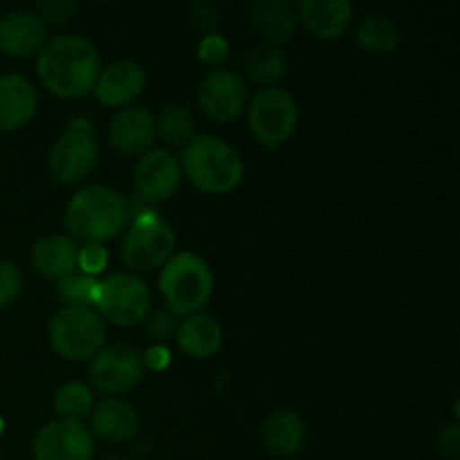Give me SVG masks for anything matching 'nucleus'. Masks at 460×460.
<instances>
[{
    "label": "nucleus",
    "instance_id": "1",
    "mask_svg": "<svg viewBox=\"0 0 460 460\" xmlns=\"http://www.w3.org/2000/svg\"><path fill=\"white\" fill-rule=\"evenodd\" d=\"M99 72L102 58L93 40L85 36H54L36 54V75L54 97H85L94 90Z\"/></svg>",
    "mask_w": 460,
    "mask_h": 460
},
{
    "label": "nucleus",
    "instance_id": "2",
    "mask_svg": "<svg viewBox=\"0 0 460 460\" xmlns=\"http://www.w3.org/2000/svg\"><path fill=\"white\" fill-rule=\"evenodd\" d=\"M130 220L128 200L106 184H90L70 198L63 225L72 241L103 245L126 229Z\"/></svg>",
    "mask_w": 460,
    "mask_h": 460
},
{
    "label": "nucleus",
    "instance_id": "3",
    "mask_svg": "<svg viewBox=\"0 0 460 460\" xmlns=\"http://www.w3.org/2000/svg\"><path fill=\"white\" fill-rule=\"evenodd\" d=\"M182 178L200 191L223 196L243 182L245 162L241 153L216 135H196L180 157Z\"/></svg>",
    "mask_w": 460,
    "mask_h": 460
},
{
    "label": "nucleus",
    "instance_id": "4",
    "mask_svg": "<svg viewBox=\"0 0 460 460\" xmlns=\"http://www.w3.org/2000/svg\"><path fill=\"white\" fill-rule=\"evenodd\" d=\"M216 279L209 263L196 252H175L160 268L157 288L166 308L178 317L196 314L209 304Z\"/></svg>",
    "mask_w": 460,
    "mask_h": 460
},
{
    "label": "nucleus",
    "instance_id": "5",
    "mask_svg": "<svg viewBox=\"0 0 460 460\" xmlns=\"http://www.w3.org/2000/svg\"><path fill=\"white\" fill-rule=\"evenodd\" d=\"M48 340L63 359H93L106 341V322L90 305H63L49 322Z\"/></svg>",
    "mask_w": 460,
    "mask_h": 460
},
{
    "label": "nucleus",
    "instance_id": "6",
    "mask_svg": "<svg viewBox=\"0 0 460 460\" xmlns=\"http://www.w3.org/2000/svg\"><path fill=\"white\" fill-rule=\"evenodd\" d=\"M153 296L146 283L130 272H117L99 281L94 310L99 317L119 328H133L151 313Z\"/></svg>",
    "mask_w": 460,
    "mask_h": 460
},
{
    "label": "nucleus",
    "instance_id": "7",
    "mask_svg": "<svg viewBox=\"0 0 460 460\" xmlns=\"http://www.w3.org/2000/svg\"><path fill=\"white\" fill-rule=\"evenodd\" d=\"M247 124L263 148H279L295 135L299 124V108L288 90L272 85L252 97L247 106Z\"/></svg>",
    "mask_w": 460,
    "mask_h": 460
},
{
    "label": "nucleus",
    "instance_id": "8",
    "mask_svg": "<svg viewBox=\"0 0 460 460\" xmlns=\"http://www.w3.org/2000/svg\"><path fill=\"white\" fill-rule=\"evenodd\" d=\"M175 252V232L155 211L133 218V225L121 238V261L137 272L160 270Z\"/></svg>",
    "mask_w": 460,
    "mask_h": 460
},
{
    "label": "nucleus",
    "instance_id": "9",
    "mask_svg": "<svg viewBox=\"0 0 460 460\" xmlns=\"http://www.w3.org/2000/svg\"><path fill=\"white\" fill-rule=\"evenodd\" d=\"M144 376L142 353L135 346L117 341L108 344L90 359L88 377L102 394L117 395L133 389Z\"/></svg>",
    "mask_w": 460,
    "mask_h": 460
},
{
    "label": "nucleus",
    "instance_id": "10",
    "mask_svg": "<svg viewBox=\"0 0 460 460\" xmlns=\"http://www.w3.org/2000/svg\"><path fill=\"white\" fill-rule=\"evenodd\" d=\"M99 162V146L93 133L66 130L54 139L48 153V171L58 184H79Z\"/></svg>",
    "mask_w": 460,
    "mask_h": 460
},
{
    "label": "nucleus",
    "instance_id": "11",
    "mask_svg": "<svg viewBox=\"0 0 460 460\" xmlns=\"http://www.w3.org/2000/svg\"><path fill=\"white\" fill-rule=\"evenodd\" d=\"M34 460H93L94 456V434L75 420L48 422L36 434Z\"/></svg>",
    "mask_w": 460,
    "mask_h": 460
},
{
    "label": "nucleus",
    "instance_id": "12",
    "mask_svg": "<svg viewBox=\"0 0 460 460\" xmlns=\"http://www.w3.org/2000/svg\"><path fill=\"white\" fill-rule=\"evenodd\" d=\"M198 106L209 119L232 121L245 111L247 90L245 81L238 72L227 67H216L202 76L198 85Z\"/></svg>",
    "mask_w": 460,
    "mask_h": 460
},
{
    "label": "nucleus",
    "instance_id": "13",
    "mask_svg": "<svg viewBox=\"0 0 460 460\" xmlns=\"http://www.w3.org/2000/svg\"><path fill=\"white\" fill-rule=\"evenodd\" d=\"M182 182V169L180 160L166 148H151L139 157L133 171V187L139 200L164 202L178 191Z\"/></svg>",
    "mask_w": 460,
    "mask_h": 460
},
{
    "label": "nucleus",
    "instance_id": "14",
    "mask_svg": "<svg viewBox=\"0 0 460 460\" xmlns=\"http://www.w3.org/2000/svg\"><path fill=\"white\" fill-rule=\"evenodd\" d=\"M45 43L48 25L34 9H13L0 16V52L4 57H34Z\"/></svg>",
    "mask_w": 460,
    "mask_h": 460
},
{
    "label": "nucleus",
    "instance_id": "15",
    "mask_svg": "<svg viewBox=\"0 0 460 460\" xmlns=\"http://www.w3.org/2000/svg\"><path fill=\"white\" fill-rule=\"evenodd\" d=\"M155 142V117L144 106H126L108 124V144L121 155H144Z\"/></svg>",
    "mask_w": 460,
    "mask_h": 460
},
{
    "label": "nucleus",
    "instance_id": "16",
    "mask_svg": "<svg viewBox=\"0 0 460 460\" xmlns=\"http://www.w3.org/2000/svg\"><path fill=\"white\" fill-rule=\"evenodd\" d=\"M144 85H146L144 67L139 63L128 61V58H121V61H112L111 66L99 72L93 94L103 106L126 108L144 93Z\"/></svg>",
    "mask_w": 460,
    "mask_h": 460
},
{
    "label": "nucleus",
    "instance_id": "17",
    "mask_svg": "<svg viewBox=\"0 0 460 460\" xmlns=\"http://www.w3.org/2000/svg\"><path fill=\"white\" fill-rule=\"evenodd\" d=\"M296 22L319 40H335L349 31L353 22V4L349 0H301Z\"/></svg>",
    "mask_w": 460,
    "mask_h": 460
},
{
    "label": "nucleus",
    "instance_id": "18",
    "mask_svg": "<svg viewBox=\"0 0 460 460\" xmlns=\"http://www.w3.org/2000/svg\"><path fill=\"white\" fill-rule=\"evenodd\" d=\"M39 108L36 88L21 75L0 76V130H21Z\"/></svg>",
    "mask_w": 460,
    "mask_h": 460
},
{
    "label": "nucleus",
    "instance_id": "19",
    "mask_svg": "<svg viewBox=\"0 0 460 460\" xmlns=\"http://www.w3.org/2000/svg\"><path fill=\"white\" fill-rule=\"evenodd\" d=\"M250 22L265 45L281 48L296 31V7L290 0H259L252 4Z\"/></svg>",
    "mask_w": 460,
    "mask_h": 460
},
{
    "label": "nucleus",
    "instance_id": "20",
    "mask_svg": "<svg viewBox=\"0 0 460 460\" xmlns=\"http://www.w3.org/2000/svg\"><path fill=\"white\" fill-rule=\"evenodd\" d=\"M76 254H79V247L70 236L52 234V236H43L34 243L30 261L39 277L61 281L67 274L76 272Z\"/></svg>",
    "mask_w": 460,
    "mask_h": 460
},
{
    "label": "nucleus",
    "instance_id": "21",
    "mask_svg": "<svg viewBox=\"0 0 460 460\" xmlns=\"http://www.w3.org/2000/svg\"><path fill=\"white\" fill-rule=\"evenodd\" d=\"M261 443L272 456L290 458L301 452L305 443V422L290 409L272 411L261 425Z\"/></svg>",
    "mask_w": 460,
    "mask_h": 460
},
{
    "label": "nucleus",
    "instance_id": "22",
    "mask_svg": "<svg viewBox=\"0 0 460 460\" xmlns=\"http://www.w3.org/2000/svg\"><path fill=\"white\" fill-rule=\"evenodd\" d=\"M175 340L187 355L196 359H207L218 353L220 344H223V326L218 323V319L207 313L189 314V317L180 319Z\"/></svg>",
    "mask_w": 460,
    "mask_h": 460
},
{
    "label": "nucleus",
    "instance_id": "23",
    "mask_svg": "<svg viewBox=\"0 0 460 460\" xmlns=\"http://www.w3.org/2000/svg\"><path fill=\"white\" fill-rule=\"evenodd\" d=\"M93 431L106 443H126L139 425L137 411L121 398H106L93 409Z\"/></svg>",
    "mask_w": 460,
    "mask_h": 460
},
{
    "label": "nucleus",
    "instance_id": "24",
    "mask_svg": "<svg viewBox=\"0 0 460 460\" xmlns=\"http://www.w3.org/2000/svg\"><path fill=\"white\" fill-rule=\"evenodd\" d=\"M355 43L368 57H389L400 45V27L386 13H367L355 27Z\"/></svg>",
    "mask_w": 460,
    "mask_h": 460
},
{
    "label": "nucleus",
    "instance_id": "25",
    "mask_svg": "<svg viewBox=\"0 0 460 460\" xmlns=\"http://www.w3.org/2000/svg\"><path fill=\"white\" fill-rule=\"evenodd\" d=\"M243 70H245L247 79H252L254 84L272 88L277 81H281L288 75L290 61H288V54L277 45H259L245 54Z\"/></svg>",
    "mask_w": 460,
    "mask_h": 460
},
{
    "label": "nucleus",
    "instance_id": "26",
    "mask_svg": "<svg viewBox=\"0 0 460 460\" xmlns=\"http://www.w3.org/2000/svg\"><path fill=\"white\" fill-rule=\"evenodd\" d=\"M196 119L184 103H166L155 117V135L169 146H187L196 137Z\"/></svg>",
    "mask_w": 460,
    "mask_h": 460
},
{
    "label": "nucleus",
    "instance_id": "27",
    "mask_svg": "<svg viewBox=\"0 0 460 460\" xmlns=\"http://www.w3.org/2000/svg\"><path fill=\"white\" fill-rule=\"evenodd\" d=\"M94 409V395L90 386L84 382H67L54 395V411L58 413L61 420L84 422L85 416H90Z\"/></svg>",
    "mask_w": 460,
    "mask_h": 460
},
{
    "label": "nucleus",
    "instance_id": "28",
    "mask_svg": "<svg viewBox=\"0 0 460 460\" xmlns=\"http://www.w3.org/2000/svg\"><path fill=\"white\" fill-rule=\"evenodd\" d=\"M99 281L85 274L75 272L63 277L57 281V296L61 299L63 305H94V296H97Z\"/></svg>",
    "mask_w": 460,
    "mask_h": 460
},
{
    "label": "nucleus",
    "instance_id": "29",
    "mask_svg": "<svg viewBox=\"0 0 460 460\" xmlns=\"http://www.w3.org/2000/svg\"><path fill=\"white\" fill-rule=\"evenodd\" d=\"M229 52H232L229 40L223 34H218V31L216 34H205L200 43H198V58L205 66L214 67V70L216 67H223V63L229 58Z\"/></svg>",
    "mask_w": 460,
    "mask_h": 460
},
{
    "label": "nucleus",
    "instance_id": "30",
    "mask_svg": "<svg viewBox=\"0 0 460 460\" xmlns=\"http://www.w3.org/2000/svg\"><path fill=\"white\" fill-rule=\"evenodd\" d=\"M178 314L171 313L166 305H162V308H157L155 313H148V317L144 319L146 322V332L151 340H155L157 344H162V341L171 340V337L175 335V331H178Z\"/></svg>",
    "mask_w": 460,
    "mask_h": 460
},
{
    "label": "nucleus",
    "instance_id": "31",
    "mask_svg": "<svg viewBox=\"0 0 460 460\" xmlns=\"http://www.w3.org/2000/svg\"><path fill=\"white\" fill-rule=\"evenodd\" d=\"M108 268V250L97 243H88V245L79 247V254H76V270L85 277L97 279V274H102Z\"/></svg>",
    "mask_w": 460,
    "mask_h": 460
},
{
    "label": "nucleus",
    "instance_id": "32",
    "mask_svg": "<svg viewBox=\"0 0 460 460\" xmlns=\"http://www.w3.org/2000/svg\"><path fill=\"white\" fill-rule=\"evenodd\" d=\"M22 277L18 268L9 261H0V305H7L21 295Z\"/></svg>",
    "mask_w": 460,
    "mask_h": 460
},
{
    "label": "nucleus",
    "instance_id": "33",
    "mask_svg": "<svg viewBox=\"0 0 460 460\" xmlns=\"http://www.w3.org/2000/svg\"><path fill=\"white\" fill-rule=\"evenodd\" d=\"M189 21L202 34H216V27L220 25L218 7L209 3H193L189 7Z\"/></svg>",
    "mask_w": 460,
    "mask_h": 460
},
{
    "label": "nucleus",
    "instance_id": "34",
    "mask_svg": "<svg viewBox=\"0 0 460 460\" xmlns=\"http://www.w3.org/2000/svg\"><path fill=\"white\" fill-rule=\"evenodd\" d=\"M40 18L48 22H66L70 21L72 13L76 12V3L75 0H48V3H39L34 9Z\"/></svg>",
    "mask_w": 460,
    "mask_h": 460
},
{
    "label": "nucleus",
    "instance_id": "35",
    "mask_svg": "<svg viewBox=\"0 0 460 460\" xmlns=\"http://www.w3.org/2000/svg\"><path fill=\"white\" fill-rule=\"evenodd\" d=\"M436 445H438V452L445 458L458 460L460 458V425L458 422H445L438 429L436 436Z\"/></svg>",
    "mask_w": 460,
    "mask_h": 460
},
{
    "label": "nucleus",
    "instance_id": "36",
    "mask_svg": "<svg viewBox=\"0 0 460 460\" xmlns=\"http://www.w3.org/2000/svg\"><path fill=\"white\" fill-rule=\"evenodd\" d=\"M142 364L144 368H151V371H164L171 364V353L164 344H153L148 346L142 353Z\"/></svg>",
    "mask_w": 460,
    "mask_h": 460
},
{
    "label": "nucleus",
    "instance_id": "37",
    "mask_svg": "<svg viewBox=\"0 0 460 460\" xmlns=\"http://www.w3.org/2000/svg\"><path fill=\"white\" fill-rule=\"evenodd\" d=\"M103 460H126V458H119V456H111V458H103Z\"/></svg>",
    "mask_w": 460,
    "mask_h": 460
},
{
    "label": "nucleus",
    "instance_id": "38",
    "mask_svg": "<svg viewBox=\"0 0 460 460\" xmlns=\"http://www.w3.org/2000/svg\"><path fill=\"white\" fill-rule=\"evenodd\" d=\"M3 427H4V422H3V418H0V434H3Z\"/></svg>",
    "mask_w": 460,
    "mask_h": 460
}]
</instances>
